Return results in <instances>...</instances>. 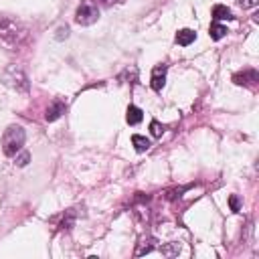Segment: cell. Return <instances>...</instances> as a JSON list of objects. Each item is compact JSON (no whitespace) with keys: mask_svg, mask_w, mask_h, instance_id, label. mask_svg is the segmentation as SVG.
Masks as SVG:
<instances>
[{"mask_svg":"<svg viewBox=\"0 0 259 259\" xmlns=\"http://www.w3.org/2000/svg\"><path fill=\"white\" fill-rule=\"evenodd\" d=\"M142 117H144V113H142V109H140V107H136V105H130V107H127V113H125V121H127L130 125H136V123H140V121H142Z\"/></svg>","mask_w":259,"mask_h":259,"instance_id":"9","label":"cell"},{"mask_svg":"<svg viewBox=\"0 0 259 259\" xmlns=\"http://www.w3.org/2000/svg\"><path fill=\"white\" fill-rule=\"evenodd\" d=\"M132 144H134V148H136L138 152H146V150L150 148V140L144 138V136H138V134L132 136Z\"/></svg>","mask_w":259,"mask_h":259,"instance_id":"12","label":"cell"},{"mask_svg":"<svg viewBox=\"0 0 259 259\" xmlns=\"http://www.w3.org/2000/svg\"><path fill=\"white\" fill-rule=\"evenodd\" d=\"M101 2H103V4H105V6H109V4H113V2H115V0H101Z\"/></svg>","mask_w":259,"mask_h":259,"instance_id":"19","label":"cell"},{"mask_svg":"<svg viewBox=\"0 0 259 259\" xmlns=\"http://www.w3.org/2000/svg\"><path fill=\"white\" fill-rule=\"evenodd\" d=\"M166 83V65H156L152 69V77H150V85L154 91H162Z\"/></svg>","mask_w":259,"mask_h":259,"instance_id":"6","label":"cell"},{"mask_svg":"<svg viewBox=\"0 0 259 259\" xmlns=\"http://www.w3.org/2000/svg\"><path fill=\"white\" fill-rule=\"evenodd\" d=\"M26 162H28V152H22V154L16 158V164H18V166H26Z\"/></svg>","mask_w":259,"mask_h":259,"instance_id":"16","label":"cell"},{"mask_svg":"<svg viewBox=\"0 0 259 259\" xmlns=\"http://www.w3.org/2000/svg\"><path fill=\"white\" fill-rule=\"evenodd\" d=\"M2 81H4V85H8L10 89H14L18 93H26L30 87L28 77L20 65H8L2 73Z\"/></svg>","mask_w":259,"mask_h":259,"instance_id":"2","label":"cell"},{"mask_svg":"<svg viewBox=\"0 0 259 259\" xmlns=\"http://www.w3.org/2000/svg\"><path fill=\"white\" fill-rule=\"evenodd\" d=\"M99 18V8L93 0H83L75 12V22L81 24V26H89L93 22H97Z\"/></svg>","mask_w":259,"mask_h":259,"instance_id":"4","label":"cell"},{"mask_svg":"<svg viewBox=\"0 0 259 259\" xmlns=\"http://www.w3.org/2000/svg\"><path fill=\"white\" fill-rule=\"evenodd\" d=\"M24 130L20 125H8L4 136H2V152L6 156H16L20 152V148L24 146Z\"/></svg>","mask_w":259,"mask_h":259,"instance_id":"3","label":"cell"},{"mask_svg":"<svg viewBox=\"0 0 259 259\" xmlns=\"http://www.w3.org/2000/svg\"><path fill=\"white\" fill-rule=\"evenodd\" d=\"M229 30H227V26H223V24H219L217 20L210 24V28H208V34H210V38H214V40H221L225 34H227Z\"/></svg>","mask_w":259,"mask_h":259,"instance_id":"11","label":"cell"},{"mask_svg":"<svg viewBox=\"0 0 259 259\" xmlns=\"http://www.w3.org/2000/svg\"><path fill=\"white\" fill-rule=\"evenodd\" d=\"M154 239H148V241H142V245L136 249V255H144V253H150L154 249Z\"/></svg>","mask_w":259,"mask_h":259,"instance_id":"13","label":"cell"},{"mask_svg":"<svg viewBox=\"0 0 259 259\" xmlns=\"http://www.w3.org/2000/svg\"><path fill=\"white\" fill-rule=\"evenodd\" d=\"M212 18H214V20H231L233 14H231V10H229L227 6L217 4V6L212 8Z\"/></svg>","mask_w":259,"mask_h":259,"instance_id":"10","label":"cell"},{"mask_svg":"<svg viewBox=\"0 0 259 259\" xmlns=\"http://www.w3.org/2000/svg\"><path fill=\"white\" fill-rule=\"evenodd\" d=\"M69 36V26H59L57 28V38L61 40V38H67Z\"/></svg>","mask_w":259,"mask_h":259,"instance_id":"15","label":"cell"},{"mask_svg":"<svg viewBox=\"0 0 259 259\" xmlns=\"http://www.w3.org/2000/svg\"><path fill=\"white\" fill-rule=\"evenodd\" d=\"M241 4H243V8H253V6H257V0H241Z\"/></svg>","mask_w":259,"mask_h":259,"instance_id":"17","label":"cell"},{"mask_svg":"<svg viewBox=\"0 0 259 259\" xmlns=\"http://www.w3.org/2000/svg\"><path fill=\"white\" fill-rule=\"evenodd\" d=\"M150 130H152V136H154V138H160L162 132H164V125H160V121L154 119V121L150 123Z\"/></svg>","mask_w":259,"mask_h":259,"instance_id":"14","label":"cell"},{"mask_svg":"<svg viewBox=\"0 0 259 259\" xmlns=\"http://www.w3.org/2000/svg\"><path fill=\"white\" fill-rule=\"evenodd\" d=\"M233 81H235L237 85H247V87H251V85H255V83L259 81V73H257L255 69H245V71L235 73V75H233Z\"/></svg>","mask_w":259,"mask_h":259,"instance_id":"5","label":"cell"},{"mask_svg":"<svg viewBox=\"0 0 259 259\" xmlns=\"http://www.w3.org/2000/svg\"><path fill=\"white\" fill-rule=\"evenodd\" d=\"M28 40V28L6 14H0V47L4 51H18Z\"/></svg>","mask_w":259,"mask_h":259,"instance_id":"1","label":"cell"},{"mask_svg":"<svg viewBox=\"0 0 259 259\" xmlns=\"http://www.w3.org/2000/svg\"><path fill=\"white\" fill-rule=\"evenodd\" d=\"M65 113V103L63 101H59V99H55L51 105H49V109H47V121H55V119H59L61 115Z\"/></svg>","mask_w":259,"mask_h":259,"instance_id":"7","label":"cell"},{"mask_svg":"<svg viewBox=\"0 0 259 259\" xmlns=\"http://www.w3.org/2000/svg\"><path fill=\"white\" fill-rule=\"evenodd\" d=\"M231 208H233V210H239V200H237V196H231Z\"/></svg>","mask_w":259,"mask_h":259,"instance_id":"18","label":"cell"},{"mask_svg":"<svg viewBox=\"0 0 259 259\" xmlns=\"http://www.w3.org/2000/svg\"><path fill=\"white\" fill-rule=\"evenodd\" d=\"M194 38H196V32H194V30H190V28H182V30H178V32H176V42H178V45H182V47H188Z\"/></svg>","mask_w":259,"mask_h":259,"instance_id":"8","label":"cell"}]
</instances>
